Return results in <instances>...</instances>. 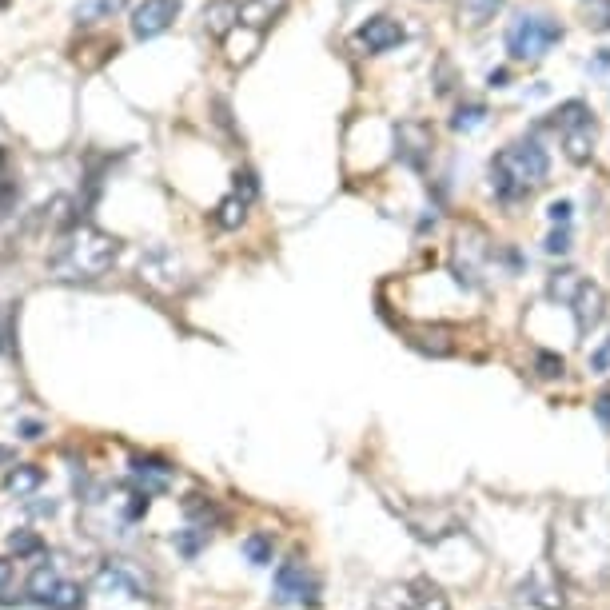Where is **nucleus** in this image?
Instances as JSON below:
<instances>
[{
  "mask_svg": "<svg viewBox=\"0 0 610 610\" xmlns=\"http://www.w3.org/2000/svg\"><path fill=\"white\" fill-rule=\"evenodd\" d=\"M555 559L567 575L583 583L610 579V511L607 507H571L555 523Z\"/></svg>",
  "mask_w": 610,
  "mask_h": 610,
  "instance_id": "1",
  "label": "nucleus"
},
{
  "mask_svg": "<svg viewBox=\"0 0 610 610\" xmlns=\"http://www.w3.org/2000/svg\"><path fill=\"white\" fill-rule=\"evenodd\" d=\"M120 260V240L96 224H72L48 252V272L60 284H92Z\"/></svg>",
  "mask_w": 610,
  "mask_h": 610,
  "instance_id": "2",
  "label": "nucleus"
},
{
  "mask_svg": "<svg viewBox=\"0 0 610 610\" xmlns=\"http://www.w3.org/2000/svg\"><path fill=\"white\" fill-rule=\"evenodd\" d=\"M551 156L539 140H515L491 160V192L499 204H519L547 184Z\"/></svg>",
  "mask_w": 610,
  "mask_h": 610,
  "instance_id": "3",
  "label": "nucleus"
},
{
  "mask_svg": "<svg viewBox=\"0 0 610 610\" xmlns=\"http://www.w3.org/2000/svg\"><path fill=\"white\" fill-rule=\"evenodd\" d=\"M563 40V24L551 20V16H539V12H523L511 20L507 28V52L515 60H539L547 56L555 44Z\"/></svg>",
  "mask_w": 610,
  "mask_h": 610,
  "instance_id": "4",
  "label": "nucleus"
},
{
  "mask_svg": "<svg viewBox=\"0 0 610 610\" xmlns=\"http://www.w3.org/2000/svg\"><path fill=\"white\" fill-rule=\"evenodd\" d=\"M555 128H563V148L575 164H587L591 152H595V140H599V124L591 116V108L583 100H571L555 112Z\"/></svg>",
  "mask_w": 610,
  "mask_h": 610,
  "instance_id": "5",
  "label": "nucleus"
},
{
  "mask_svg": "<svg viewBox=\"0 0 610 610\" xmlns=\"http://www.w3.org/2000/svg\"><path fill=\"white\" fill-rule=\"evenodd\" d=\"M136 272H140V284H148V288L160 292V296H176V292L188 288V272H184L180 256H176L172 248H164V244L144 248Z\"/></svg>",
  "mask_w": 610,
  "mask_h": 610,
  "instance_id": "6",
  "label": "nucleus"
},
{
  "mask_svg": "<svg viewBox=\"0 0 610 610\" xmlns=\"http://www.w3.org/2000/svg\"><path fill=\"white\" fill-rule=\"evenodd\" d=\"M319 595V579L307 571V563L300 559H288L276 567L272 575V599L276 603H315Z\"/></svg>",
  "mask_w": 610,
  "mask_h": 610,
  "instance_id": "7",
  "label": "nucleus"
},
{
  "mask_svg": "<svg viewBox=\"0 0 610 610\" xmlns=\"http://www.w3.org/2000/svg\"><path fill=\"white\" fill-rule=\"evenodd\" d=\"M96 587L104 595H124V599H148V583L140 575V567H132L128 559H104L96 571Z\"/></svg>",
  "mask_w": 610,
  "mask_h": 610,
  "instance_id": "8",
  "label": "nucleus"
},
{
  "mask_svg": "<svg viewBox=\"0 0 610 610\" xmlns=\"http://www.w3.org/2000/svg\"><path fill=\"white\" fill-rule=\"evenodd\" d=\"M180 8H184V0H144L132 12V32L140 40H152V36H160V32L172 28V20L180 16Z\"/></svg>",
  "mask_w": 610,
  "mask_h": 610,
  "instance_id": "9",
  "label": "nucleus"
},
{
  "mask_svg": "<svg viewBox=\"0 0 610 610\" xmlns=\"http://www.w3.org/2000/svg\"><path fill=\"white\" fill-rule=\"evenodd\" d=\"M256 192H260V188H256V176H252V172H236L232 196L216 204V224H220V228H240L244 216H248V208H252V200H256Z\"/></svg>",
  "mask_w": 610,
  "mask_h": 610,
  "instance_id": "10",
  "label": "nucleus"
},
{
  "mask_svg": "<svg viewBox=\"0 0 610 610\" xmlns=\"http://www.w3.org/2000/svg\"><path fill=\"white\" fill-rule=\"evenodd\" d=\"M567 307L575 311V327H579V335H591V331L607 319V292H603L599 284L583 280V288L575 292V300H571Z\"/></svg>",
  "mask_w": 610,
  "mask_h": 610,
  "instance_id": "11",
  "label": "nucleus"
},
{
  "mask_svg": "<svg viewBox=\"0 0 610 610\" xmlns=\"http://www.w3.org/2000/svg\"><path fill=\"white\" fill-rule=\"evenodd\" d=\"M395 156L407 164V168H423V160L431 156V128L419 124V120H407L395 128Z\"/></svg>",
  "mask_w": 610,
  "mask_h": 610,
  "instance_id": "12",
  "label": "nucleus"
},
{
  "mask_svg": "<svg viewBox=\"0 0 610 610\" xmlns=\"http://www.w3.org/2000/svg\"><path fill=\"white\" fill-rule=\"evenodd\" d=\"M391 610H451V603L431 579H411L395 591V607Z\"/></svg>",
  "mask_w": 610,
  "mask_h": 610,
  "instance_id": "13",
  "label": "nucleus"
},
{
  "mask_svg": "<svg viewBox=\"0 0 610 610\" xmlns=\"http://www.w3.org/2000/svg\"><path fill=\"white\" fill-rule=\"evenodd\" d=\"M132 479H136V491H144V495L152 499V495L168 491L172 467H168L164 459H156V455H136V459H132Z\"/></svg>",
  "mask_w": 610,
  "mask_h": 610,
  "instance_id": "14",
  "label": "nucleus"
},
{
  "mask_svg": "<svg viewBox=\"0 0 610 610\" xmlns=\"http://www.w3.org/2000/svg\"><path fill=\"white\" fill-rule=\"evenodd\" d=\"M399 40H403V24L391 20V16H371V20L359 28V44H363L367 52H387V48H395Z\"/></svg>",
  "mask_w": 610,
  "mask_h": 610,
  "instance_id": "15",
  "label": "nucleus"
},
{
  "mask_svg": "<svg viewBox=\"0 0 610 610\" xmlns=\"http://www.w3.org/2000/svg\"><path fill=\"white\" fill-rule=\"evenodd\" d=\"M284 8H288V0H244L236 20L248 24V28H256V32H264V28H272L284 16Z\"/></svg>",
  "mask_w": 610,
  "mask_h": 610,
  "instance_id": "16",
  "label": "nucleus"
},
{
  "mask_svg": "<svg viewBox=\"0 0 610 610\" xmlns=\"http://www.w3.org/2000/svg\"><path fill=\"white\" fill-rule=\"evenodd\" d=\"M40 487H44V471H40L36 463H12V467H8V475H4V491H8V495H16V499L36 495Z\"/></svg>",
  "mask_w": 610,
  "mask_h": 610,
  "instance_id": "17",
  "label": "nucleus"
},
{
  "mask_svg": "<svg viewBox=\"0 0 610 610\" xmlns=\"http://www.w3.org/2000/svg\"><path fill=\"white\" fill-rule=\"evenodd\" d=\"M519 599H523V603H535L539 610H563L559 587L543 583V571H535V575H527V579L519 583Z\"/></svg>",
  "mask_w": 610,
  "mask_h": 610,
  "instance_id": "18",
  "label": "nucleus"
},
{
  "mask_svg": "<svg viewBox=\"0 0 610 610\" xmlns=\"http://www.w3.org/2000/svg\"><path fill=\"white\" fill-rule=\"evenodd\" d=\"M44 610H84V587L80 583H68V579H60L48 595H44Z\"/></svg>",
  "mask_w": 610,
  "mask_h": 610,
  "instance_id": "19",
  "label": "nucleus"
},
{
  "mask_svg": "<svg viewBox=\"0 0 610 610\" xmlns=\"http://www.w3.org/2000/svg\"><path fill=\"white\" fill-rule=\"evenodd\" d=\"M236 16H240V4H236V0H212V4L204 8V28H208L212 36H224V32L236 24Z\"/></svg>",
  "mask_w": 610,
  "mask_h": 610,
  "instance_id": "20",
  "label": "nucleus"
},
{
  "mask_svg": "<svg viewBox=\"0 0 610 610\" xmlns=\"http://www.w3.org/2000/svg\"><path fill=\"white\" fill-rule=\"evenodd\" d=\"M56 583H60V571H56L52 563H40V567L28 575V603H36V607H40V603H44V595H48Z\"/></svg>",
  "mask_w": 610,
  "mask_h": 610,
  "instance_id": "21",
  "label": "nucleus"
},
{
  "mask_svg": "<svg viewBox=\"0 0 610 610\" xmlns=\"http://www.w3.org/2000/svg\"><path fill=\"white\" fill-rule=\"evenodd\" d=\"M579 288H583V276H579V272H555L551 284H547V296L559 300V304H571Z\"/></svg>",
  "mask_w": 610,
  "mask_h": 610,
  "instance_id": "22",
  "label": "nucleus"
},
{
  "mask_svg": "<svg viewBox=\"0 0 610 610\" xmlns=\"http://www.w3.org/2000/svg\"><path fill=\"white\" fill-rule=\"evenodd\" d=\"M8 551H12L16 559H32V555H44V539H40L36 531L20 527V531L8 535Z\"/></svg>",
  "mask_w": 610,
  "mask_h": 610,
  "instance_id": "23",
  "label": "nucleus"
},
{
  "mask_svg": "<svg viewBox=\"0 0 610 610\" xmlns=\"http://www.w3.org/2000/svg\"><path fill=\"white\" fill-rule=\"evenodd\" d=\"M244 555H248V563H252V567H268V563H272V555H276L272 535H264V531L248 535V539H244Z\"/></svg>",
  "mask_w": 610,
  "mask_h": 610,
  "instance_id": "24",
  "label": "nucleus"
},
{
  "mask_svg": "<svg viewBox=\"0 0 610 610\" xmlns=\"http://www.w3.org/2000/svg\"><path fill=\"white\" fill-rule=\"evenodd\" d=\"M204 543H208V531H204V527H184V531L172 535V547H176L184 559H196Z\"/></svg>",
  "mask_w": 610,
  "mask_h": 610,
  "instance_id": "25",
  "label": "nucleus"
},
{
  "mask_svg": "<svg viewBox=\"0 0 610 610\" xmlns=\"http://www.w3.org/2000/svg\"><path fill=\"white\" fill-rule=\"evenodd\" d=\"M499 8H503V0H463V4H459V16H463L467 24L479 28V24H487Z\"/></svg>",
  "mask_w": 610,
  "mask_h": 610,
  "instance_id": "26",
  "label": "nucleus"
},
{
  "mask_svg": "<svg viewBox=\"0 0 610 610\" xmlns=\"http://www.w3.org/2000/svg\"><path fill=\"white\" fill-rule=\"evenodd\" d=\"M16 307L20 304H0V355H16Z\"/></svg>",
  "mask_w": 610,
  "mask_h": 610,
  "instance_id": "27",
  "label": "nucleus"
},
{
  "mask_svg": "<svg viewBox=\"0 0 610 610\" xmlns=\"http://www.w3.org/2000/svg\"><path fill=\"white\" fill-rule=\"evenodd\" d=\"M124 4H128V0H84V4L76 8V16H80V20H104V16H116Z\"/></svg>",
  "mask_w": 610,
  "mask_h": 610,
  "instance_id": "28",
  "label": "nucleus"
},
{
  "mask_svg": "<svg viewBox=\"0 0 610 610\" xmlns=\"http://www.w3.org/2000/svg\"><path fill=\"white\" fill-rule=\"evenodd\" d=\"M483 120H487V108H483V104H463V108L455 112L451 128H455V132H475Z\"/></svg>",
  "mask_w": 610,
  "mask_h": 610,
  "instance_id": "29",
  "label": "nucleus"
},
{
  "mask_svg": "<svg viewBox=\"0 0 610 610\" xmlns=\"http://www.w3.org/2000/svg\"><path fill=\"white\" fill-rule=\"evenodd\" d=\"M184 515H188V519H204V531H208V519L216 515V503L204 499V495H188V499H184Z\"/></svg>",
  "mask_w": 610,
  "mask_h": 610,
  "instance_id": "30",
  "label": "nucleus"
},
{
  "mask_svg": "<svg viewBox=\"0 0 610 610\" xmlns=\"http://www.w3.org/2000/svg\"><path fill=\"white\" fill-rule=\"evenodd\" d=\"M595 32H610V0H595L591 8V20H587Z\"/></svg>",
  "mask_w": 610,
  "mask_h": 610,
  "instance_id": "31",
  "label": "nucleus"
},
{
  "mask_svg": "<svg viewBox=\"0 0 610 610\" xmlns=\"http://www.w3.org/2000/svg\"><path fill=\"white\" fill-rule=\"evenodd\" d=\"M539 375H547V379L563 375V359H559V355H547V351H539Z\"/></svg>",
  "mask_w": 610,
  "mask_h": 610,
  "instance_id": "32",
  "label": "nucleus"
},
{
  "mask_svg": "<svg viewBox=\"0 0 610 610\" xmlns=\"http://www.w3.org/2000/svg\"><path fill=\"white\" fill-rule=\"evenodd\" d=\"M567 248H571V236H567V228L551 232V240H547V252H551V256H563Z\"/></svg>",
  "mask_w": 610,
  "mask_h": 610,
  "instance_id": "33",
  "label": "nucleus"
},
{
  "mask_svg": "<svg viewBox=\"0 0 610 610\" xmlns=\"http://www.w3.org/2000/svg\"><path fill=\"white\" fill-rule=\"evenodd\" d=\"M595 415H599V423L610 431V387L607 391H599V399H595Z\"/></svg>",
  "mask_w": 610,
  "mask_h": 610,
  "instance_id": "34",
  "label": "nucleus"
},
{
  "mask_svg": "<svg viewBox=\"0 0 610 610\" xmlns=\"http://www.w3.org/2000/svg\"><path fill=\"white\" fill-rule=\"evenodd\" d=\"M591 367H595V371H610V339L591 355Z\"/></svg>",
  "mask_w": 610,
  "mask_h": 610,
  "instance_id": "35",
  "label": "nucleus"
},
{
  "mask_svg": "<svg viewBox=\"0 0 610 610\" xmlns=\"http://www.w3.org/2000/svg\"><path fill=\"white\" fill-rule=\"evenodd\" d=\"M551 220L567 228V220H571V204H567V200H559V204H551Z\"/></svg>",
  "mask_w": 610,
  "mask_h": 610,
  "instance_id": "36",
  "label": "nucleus"
},
{
  "mask_svg": "<svg viewBox=\"0 0 610 610\" xmlns=\"http://www.w3.org/2000/svg\"><path fill=\"white\" fill-rule=\"evenodd\" d=\"M487 80H491V88H503V84H507V68H499V72H491Z\"/></svg>",
  "mask_w": 610,
  "mask_h": 610,
  "instance_id": "37",
  "label": "nucleus"
},
{
  "mask_svg": "<svg viewBox=\"0 0 610 610\" xmlns=\"http://www.w3.org/2000/svg\"><path fill=\"white\" fill-rule=\"evenodd\" d=\"M8 579H12V563H8V559H0V587H4Z\"/></svg>",
  "mask_w": 610,
  "mask_h": 610,
  "instance_id": "38",
  "label": "nucleus"
},
{
  "mask_svg": "<svg viewBox=\"0 0 610 610\" xmlns=\"http://www.w3.org/2000/svg\"><path fill=\"white\" fill-rule=\"evenodd\" d=\"M16 463V455H12V447H0V467H12Z\"/></svg>",
  "mask_w": 610,
  "mask_h": 610,
  "instance_id": "39",
  "label": "nucleus"
},
{
  "mask_svg": "<svg viewBox=\"0 0 610 610\" xmlns=\"http://www.w3.org/2000/svg\"><path fill=\"white\" fill-rule=\"evenodd\" d=\"M20 431H24V439H36V435H40V423H24Z\"/></svg>",
  "mask_w": 610,
  "mask_h": 610,
  "instance_id": "40",
  "label": "nucleus"
}]
</instances>
